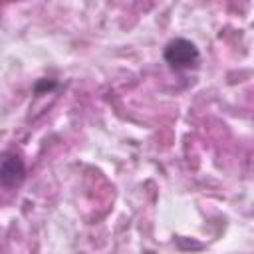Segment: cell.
<instances>
[{"label": "cell", "mask_w": 254, "mask_h": 254, "mask_svg": "<svg viewBox=\"0 0 254 254\" xmlns=\"http://www.w3.org/2000/svg\"><path fill=\"white\" fill-rule=\"evenodd\" d=\"M26 175V167L20 155L16 153H6L2 159V167H0V183L4 187H14L18 183H22Z\"/></svg>", "instance_id": "obj_2"}, {"label": "cell", "mask_w": 254, "mask_h": 254, "mask_svg": "<svg viewBox=\"0 0 254 254\" xmlns=\"http://www.w3.org/2000/svg\"><path fill=\"white\" fill-rule=\"evenodd\" d=\"M165 62L173 67V69H189L194 67L198 64V50L190 40L185 38H175L165 46L163 52Z\"/></svg>", "instance_id": "obj_1"}]
</instances>
